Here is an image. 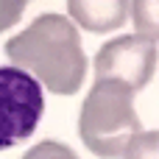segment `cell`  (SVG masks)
Segmentation results:
<instances>
[{"instance_id":"obj_1","label":"cell","mask_w":159,"mask_h":159,"mask_svg":"<svg viewBox=\"0 0 159 159\" xmlns=\"http://www.w3.org/2000/svg\"><path fill=\"white\" fill-rule=\"evenodd\" d=\"M6 56L56 95H75L87 75L78 28L61 14H39L22 34L6 42Z\"/></svg>"},{"instance_id":"obj_2","label":"cell","mask_w":159,"mask_h":159,"mask_svg":"<svg viewBox=\"0 0 159 159\" xmlns=\"http://www.w3.org/2000/svg\"><path fill=\"white\" fill-rule=\"evenodd\" d=\"M137 131L143 129L134 112V92L112 81H95L78 115L81 143L95 157L117 159Z\"/></svg>"},{"instance_id":"obj_3","label":"cell","mask_w":159,"mask_h":159,"mask_svg":"<svg viewBox=\"0 0 159 159\" xmlns=\"http://www.w3.org/2000/svg\"><path fill=\"white\" fill-rule=\"evenodd\" d=\"M42 115V84L20 67H0V151L28 140L36 131Z\"/></svg>"},{"instance_id":"obj_4","label":"cell","mask_w":159,"mask_h":159,"mask_svg":"<svg viewBox=\"0 0 159 159\" xmlns=\"http://www.w3.org/2000/svg\"><path fill=\"white\" fill-rule=\"evenodd\" d=\"M157 67V45L140 36H117L95 56V81H112L140 92Z\"/></svg>"},{"instance_id":"obj_5","label":"cell","mask_w":159,"mask_h":159,"mask_svg":"<svg viewBox=\"0 0 159 159\" xmlns=\"http://www.w3.org/2000/svg\"><path fill=\"white\" fill-rule=\"evenodd\" d=\"M67 11L73 25L92 34H109L129 20V0H67Z\"/></svg>"},{"instance_id":"obj_6","label":"cell","mask_w":159,"mask_h":159,"mask_svg":"<svg viewBox=\"0 0 159 159\" xmlns=\"http://www.w3.org/2000/svg\"><path fill=\"white\" fill-rule=\"evenodd\" d=\"M131 22L140 39L159 42V0H131Z\"/></svg>"},{"instance_id":"obj_7","label":"cell","mask_w":159,"mask_h":159,"mask_svg":"<svg viewBox=\"0 0 159 159\" xmlns=\"http://www.w3.org/2000/svg\"><path fill=\"white\" fill-rule=\"evenodd\" d=\"M123 159H159V131H137L126 145Z\"/></svg>"},{"instance_id":"obj_8","label":"cell","mask_w":159,"mask_h":159,"mask_svg":"<svg viewBox=\"0 0 159 159\" xmlns=\"http://www.w3.org/2000/svg\"><path fill=\"white\" fill-rule=\"evenodd\" d=\"M22 159H78V154H75L73 148L56 143V140H45V143L34 145Z\"/></svg>"},{"instance_id":"obj_9","label":"cell","mask_w":159,"mask_h":159,"mask_svg":"<svg viewBox=\"0 0 159 159\" xmlns=\"http://www.w3.org/2000/svg\"><path fill=\"white\" fill-rule=\"evenodd\" d=\"M25 6H28V0H0V34L8 31L11 25H17Z\"/></svg>"}]
</instances>
